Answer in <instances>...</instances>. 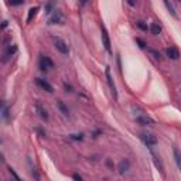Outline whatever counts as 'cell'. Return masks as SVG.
Here are the masks:
<instances>
[{"mask_svg":"<svg viewBox=\"0 0 181 181\" xmlns=\"http://www.w3.org/2000/svg\"><path fill=\"white\" fill-rule=\"evenodd\" d=\"M136 26L140 28L142 31H147V30H150V27H147V24H146L145 21H137V23H136Z\"/></svg>","mask_w":181,"mask_h":181,"instance_id":"cell-17","label":"cell"},{"mask_svg":"<svg viewBox=\"0 0 181 181\" xmlns=\"http://www.w3.org/2000/svg\"><path fill=\"white\" fill-rule=\"evenodd\" d=\"M57 108L61 110V113H62L64 116H69V110L65 106V103H64L62 100H57Z\"/></svg>","mask_w":181,"mask_h":181,"instance_id":"cell-12","label":"cell"},{"mask_svg":"<svg viewBox=\"0 0 181 181\" xmlns=\"http://www.w3.org/2000/svg\"><path fill=\"white\" fill-rule=\"evenodd\" d=\"M136 43L139 44V47H140V48H146V43L143 41V40H140V38H136Z\"/></svg>","mask_w":181,"mask_h":181,"instance_id":"cell-22","label":"cell"},{"mask_svg":"<svg viewBox=\"0 0 181 181\" xmlns=\"http://www.w3.org/2000/svg\"><path fill=\"white\" fill-rule=\"evenodd\" d=\"M153 159H154V163H156V166L159 167V170H160V171H163V164H161V161H160V160H157V157H156V156H153Z\"/></svg>","mask_w":181,"mask_h":181,"instance_id":"cell-21","label":"cell"},{"mask_svg":"<svg viewBox=\"0 0 181 181\" xmlns=\"http://www.w3.org/2000/svg\"><path fill=\"white\" fill-rule=\"evenodd\" d=\"M127 3H129V4H130V6H135V4H136L135 1H132V0H129V1H127Z\"/></svg>","mask_w":181,"mask_h":181,"instance_id":"cell-27","label":"cell"},{"mask_svg":"<svg viewBox=\"0 0 181 181\" xmlns=\"http://www.w3.org/2000/svg\"><path fill=\"white\" fill-rule=\"evenodd\" d=\"M61 21H62V14H61L60 11H55L54 14L50 17V20H48L50 24H58V23H61Z\"/></svg>","mask_w":181,"mask_h":181,"instance_id":"cell-10","label":"cell"},{"mask_svg":"<svg viewBox=\"0 0 181 181\" xmlns=\"http://www.w3.org/2000/svg\"><path fill=\"white\" fill-rule=\"evenodd\" d=\"M100 30H102V43H103V47H105V50L110 54V53H112V48H110V38H109V34H108V31H106V28H105L103 24L100 26Z\"/></svg>","mask_w":181,"mask_h":181,"instance_id":"cell-1","label":"cell"},{"mask_svg":"<svg viewBox=\"0 0 181 181\" xmlns=\"http://www.w3.org/2000/svg\"><path fill=\"white\" fill-rule=\"evenodd\" d=\"M36 82H37V85H38V86H41V88H43L44 90H47L48 93H53V92H54L53 85H51L48 81H45V79H43V78H37Z\"/></svg>","mask_w":181,"mask_h":181,"instance_id":"cell-5","label":"cell"},{"mask_svg":"<svg viewBox=\"0 0 181 181\" xmlns=\"http://www.w3.org/2000/svg\"><path fill=\"white\" fill-rule=\"evenodd\" d=\"M36 109H37V112H38V115H40V118L44 119V120H48V118H50L48 116V112H47V109H44L41 106V103H37Z\"/></svg>","mask_w":181,"mask_h":181,"instance_id":"cell-9","label":"cell"},{"mask_svg":"<svg viewBox=\"0 0 181 181\" xmlns=\"http://www.w3.org/2000/svg\"><path fill=\"white\" fill-rule=\"evenodd\" d=\"M74 140H83V135L82 133H79V135H72L71 136Z\"/></svg>","mask_w":181,"mask_h":181,"instance_id":"cell-23","label":"cell"},{"mask_svg":"<svg viewBox=\"0 0 181 181\" xmlns=\"http://www.w3.org/2000/svg\"><path fill=\"white\" fill-rule=\"evenodd\" d=\"M129 168H130V161H129L127 159L122 160V161L119 163V166H118V170H119L120 174H125L126 171H129Z\"/></svg>","mask_w":181,"mask_h":181,"instance_id":"cell-8","label":"cell"},{"mask_svg":"<svg viewBox=\"0 0 181 181\" xmlns=\"http://www.w3.org/2000/svg\"><path fill=\"white\" fill-rule=\"evenodd\" d=\"M164 6L167 7V10L171 13L173 17L177 18V13H175V10H174V6H173V3H170V1H164Z\"/></svg>","mask_w":181,"mask_h":181,"instance_id":"cell-16","label":"cell"},{"mask_svg":"<svg viewBox=\"0 0 181 181\" xmlns=\"http://www.w3.org/2000/svg\"><path fill=\"white\" fill-rule=\"evenodd\" d=\"M142 140H143V143H145L147 147H153V146L157 145V137L153 135H142Z\"/></svg>","mask_w":181,"mask_h":181,"instance_id":"cell-4","label":"cell"},{"mask_svg":"<svg viewBox=\"0 0 181 181\" xmlns=\"http://www.w3.org/2000/svg\"><path fill=\"white\" fill-rule=\"evenodd\" d=\"M1 116H3V119L9 118V109H7V106H6L4 103L1 105Z\"/></svg>","mask_w":181,"mask_h":181,"instance_id":"cell-19","label":"cell"},{"mask_svg":"<svg viewBox=\"0 0 181 181\" xmlns=\"http://www.w3.org/2000/svg\"><path fill=\"white\" fill-rule=\"evenodd\" d=\"M149 53H150L152 55H154V58H157V60H160V58H161V54H160L159 51L153 50V48H149Z\"/></svg>","mask_w":181,"mask_h":181,"instance_id":"cell-20","label":"cell"},{"mask_svg":"<svg viewBox=\"0 0 181 181\" xmlns=\"http://www.w3.org/2000/svg\"><path fill=\"white\" fill-rule=\"evenodd\" d=\"M166 55H167L168 58H171V60H178V58H180V53H178V50L174 48V47L167 48V50H166Z\"/></svg>","mask_w":181,"mask_h":181,"instance_id":"cell-7","label":"cell"},{"mask_svg":"<svg viewBox=\"0 0 181 181\" xmlns=\"http://www.w3.org/2000/svg\"><path fill=\"white\" fill-rule=\"evenodd\" d=\"M16 51H17V45L10 44L9 47H7V50H6V53H4V61H6L9 57H13V55L16 54Z\"/></svg>","mask_w":181,"mask_h":181,"instance_id":"cell-11","label":"cell"},{"mask_svg":"<svg viewBox=\"0 0 181 181\" xmlns=\"http://www.w3.org/2000/svg\"><path fill=\"white\" fill-rule=\"evenodd\" d=\"M64 88H65V92H74V90H72V86H71V85H68L67 82L64 83Z\"/></svg>","mask_w":181,"mask_h":181,"instance_id":"cell-24","label":"cell"},{"mask_svg":"<svg viewBox=\"0 0 181 181\" xmlns=\"http://www.w3.org/2000/svg\"><path fill=\"white\" fill-rule=\"evenodd\" d=\"M136 122L142 126H150V125H154V120L149 116H137L136 118Z\"/></svg>","mask_w":181,"mask_h":181,"instance_id":"cell-6","label":"cell"},{"mask_svg":"<svg viewBox=\"0 0 181 181\" xmlns=\"http://www.w3.org/2000/svg\"><path fill=\"white\" fill-rule=\"evenodd\" d=\"M72 178H74L75 181H83V180H82V177H81V175H78V174H74Z\"/></svg>","mask_w":181,"mask_h":181,"instance_id":"cell-26","label":"cell"},{"mask_svg":"<svg viewBox=\"0 0 181 181\" xmlns=\"http://www.w3.org/2000/svg\"><path fill=\"white\" fill-rule=\"evenodd\" d=\"M37 11H38V7H31V9L28 10V16H27V23H30L33 18L36 17Z\"/></svg>","mask_w":181,"mask_h":181,"instance_id":"cell-15","label":"cell"},{"mask_svg":"<svg viewBox=\"0 0 181 181\" xmlns=\"http://www.w3.org/2000/svg\"><path fill=\"white\" fill-rule=\"evenodd\" d=\"M106 81H108V85L109 88H110V92H112V95H113V98L118 100V92H116V86H115V83H113V78H112V75H110V69H109V67H106Z\"/></svg>","mask_w":181,"mask_h":181,"instance_id":"cell-2","label":"cell"},{"mask_svg":"<svg viewBox=\"0 0 181 181\" xmlns=\"http://www.w3.org/2000/svg\"><path fill=\"white\" fill-rule=\"evenodd\" d=\"M55 48L64 55H67L69 53V48H68L67 43H65L64 40H61V38H57V40H55Z\"/></svg>","mask_w":181,"mask_h":181,"instance_id":"cell-3","label":"cell"},{"mask_svg":"<svg viewBox=\"0 0 181 181\" xmlns=\"http://www.w3.org/2000/svg\"><path fill=\"white\" fill-rule=\"evenodd\" d=\"M40 69H41V71H47V69H50V68H48V65L45 64L44 57H43V55H41V58H40Z\"/></svg>","mask_w":181,"mask_h":181,"instance_id":"cell-18","label":"cell"},{"mask_svg":"<svg viewBox=\"0 0 181 181\" xmlns=\"http://www.w3.org/2000/svg\"><path fill=\"white\" fill-rule=\"evenodd\" d=\"M173 153H174V159H175V163L178 166V168L181 170V152L177 149V147H174V150H173Z\"/></svg>","mask_w":181,"mask_h":181,"instance_id":"cell-14","label":"cell"},{"mask_svg":"<svg viewBox=\"0 0 181 181\" xmlns=\"http://www.w3.org/2000/svg\"><path fill=\"white\" fill-rule=\"evenodd\" d=\"M51 10H53V4H51V3L45 4V11H47V13H51Z\"/></svg>","mask_w":181,"mask_h":181,"instance_id":"cell-25","label":"cell"},{"mask_svg":"<svg viewBox=\"0 0 181 181\" xmlns=\"http://www.w3.org/2000/svg\"><path fill=\"white\" fill-rule=\"evenodd\" d=\"M150 33H152L153 36H159V34L161 33V27H160L157 23H152V24H150Z\"/></svg>","mask_w":181,"mask_h":181,"instance_id":"cell-13","label":"cell"}]
</instances>
